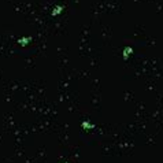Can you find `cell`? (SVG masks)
I'll return each mask as SVG.
<instances>
[{
    "label": "cell",
    "mask_w": 163,
    "mask_h": 163,
    "mask_svg": "<svg viewBox=\"0 0 163 163\" xmlns=\"http://www.w3.org/2000/svg\"><path fill=\"white\" fill-rule=\"evenodd\" d=\"M30 37H22V39H19L18 40V44L19 45H22V47H25V45H28L29 44V41H30Z\"/></svg>",
    "instance_id": "obj_1"
},
{
    "label": "cell",
    "mask_w": 163,
    "mask_h": 163,
    "mask_svg": "<svg viewBox=\"0 0 163 163\" xmlns=\"http://www.w3.org/2000/svg\"><path fill=\"white\" fill-rule=\"evenodd\" d=\"M81 126H82L84 129H86V130H92L95 127V125L91 123V122H88V121H85V122H82V123H81Z\"/></svg>",
    "instance_id": "obj_2"
},
{
    "label": "cell",
    "mask_w": 163,
    "mask_h": 163,
    "mask_svg": "<svg viewBox=\"0 0 163 163\" xmlns=\"http://www.w3.org/2000/svg\"><path fill=\"white\" fill-rule=\"evenodd\" d=\"M132 52H133V50L130 47H126L123 50V59H127L129 58V55H132Z\"/></svg>",
    "instance_id": "obj_3"
},
{
    "label": "cell",
    "mask_w": 163,
    "mask_h": 163,
    "mask_svg": "<svg viewBox=\"0 0 163 163\" xmlns=\"http://www.w3.org/2000/svg\"><path fill=\"white\" fill-rule=\"evenodd\" d=\"M61 163H67V162H61Z\"/></svg>",
    "instance_id": "obj_4"
}]
</instances>
